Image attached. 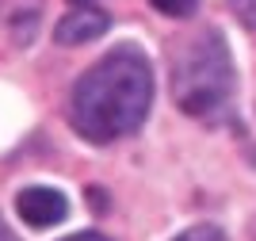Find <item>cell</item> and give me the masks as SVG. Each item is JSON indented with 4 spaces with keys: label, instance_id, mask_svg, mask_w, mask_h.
Returning <instances> with one entry per match:
<instances>
[{
    "label": "cell",
    "instance_id": "obj_5",
    "mask_svg": "<svg viewBox=\"0 0 256 241\" xmlns=\"http://www.w3.org/2000/svg\"><path fill=\"white\" fill-rule=\"evenodd\" d=\"M157 12H164V16H172V20H188L195 8H199V0H150Z\"/></svg>",
    "mask_w": 256,
    "mask_h": 241
},
{
    "label": "cell",
    "instance_id": "obj_2",
    "mask_svg": "<svg viewBox=\"0 0 256 241\" xmlns=\"http://www.w3.org/2000/svg\"><path fill=\"white\" fill-rule=\"evenodd\" d=\"M234 58L222 31H199L172 58V96L192 119H222L234 100Z\"/></svg>",
    "mask_w": 256,
    "mask_h": 241
},
{
    "label": "cell",
    "instance_id": "obj_3",
    "mask_svg": "<svg viewBox=\"0 0 256 241\" xmlns=\"http://www.w3.org/2000/svg\"><path fill=\"white\" fill-rule=\"evenodd\" d=\"M16 210H20V218L34 230H46L54 222H62L69 214V203H65L62 191L54 188H23L16 195Z\"/></svg>",
    "mask_w": 256,
    "mask_h": 241
},
{
    "label": "cell",
    "instance_id": "obj_8",
    "mask_svg": "<svg viewBox=\"0 0 256 241\" xmlns=\"http://www.w3.org/2000/svg\"><path fill=\"white\" fill-rule=\"evenodd\" d=\"M65 241H107L104 233H73V237H65Z\"/></svg>",
    "mask_w": 256,
    "mask_h": 241
},
{
    "label": "cell",
    "instance_id": "obj_1",
    "mask_svg": "<svg viewBox=\"0 0 256 241\" xmlns=\"http://www.w3.org/2000/svg\"><path fill=\"white\" fill-rule=\"evenodd\" d=\"M153 104V73L150 62L134 46H118L96 62L73 88L69 119L76 134L88 142H118L134 134Z\"/></svg>",
    "mask_w": 256,
    "mask_h": 241
},
{
    "label": "cell",
    "instance_id": "obj_9",
    "mask_svg": "<svg viewBox=\"0 0 256 241\" xmlns=\"http://www.w3.org/2000/svg\"><path fill=\"white\" fill-rule=\"evenodd\" d=\"M0 241H16V233H12L8 226H4V218H0Z\"/></svg>",
    "mask_w": 256,
    "mask_h": 241
},
{
    "label": "cell",
    "instance_id": "obj_10",
    "mask_svg": "<svg viewBox=\"0 0 256 241\" xmlns=\"http://www.w3.org/2000/svg\"><path fill=\"white\" fill-rule=\"evenodd\" d=\"M73 4H88V0H73Z\"/></svg>",
    "mask_w": 256,
    "mask_h": 241
},
{
    "label": "cell",
    "instance_id": "obj_7",
    "mask_svg": "<svg viewBox=\"0 0 256 241\" xmlns=\"http://www.w3.org/2000/svg\"><path fill=\"white\" fill-rule=\"evenodd\" d=\"M234 12L248 23V27H252V31H256V0H234Z\"/></svg>",
    "mask_w": 256,
    "mask_h": 241
},
{
    "label": "cell",
    "instance_id": "obj_4",
    "mask_svg": "<svg viewBox=\"0 0 256 241\" xmlns=\"http://www.w3.org/2000/svg\"><path fill=\"white\" fill-rule=\"evenodd\" d=\"M107 27H111L107 12L80 4V8H73L69 16H62V20H58L54 39L62 42V46H80V42H92V39H100V35H107Z\"/></svg>",
    "mask_w": 256,
    "mask_h": 241
},
{
    "label": "cell",
    "instance_id": "obj_6",
    "mask_svg": "<svg viewBox=\"0 0 256 241\" xmlns=\"http://www.w3.org/2000/svg\"><path fill=\"white\" fill-rule=\"evenodd\" d=\"M176 241H226V233L218 230V226H210V222H199L192 230H184Z\"/></svg>",
    "mask_w": 256,
    "mask_h": 241
}]
</instances>
